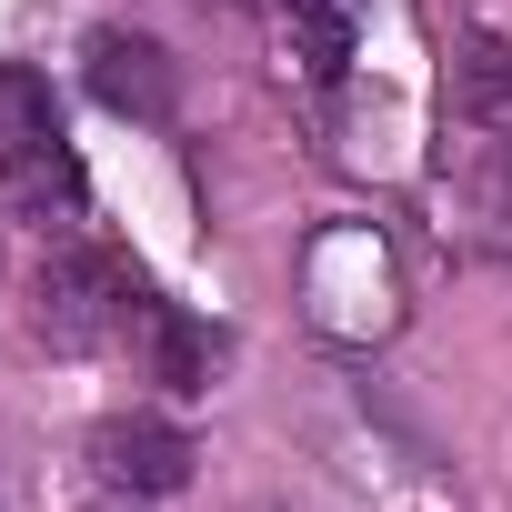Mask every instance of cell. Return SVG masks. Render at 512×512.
Listing matches in <instances>:
<instances>
[{"label":"cell","mask_w":512,"mask_h":512,"mask_svg":"<svg viewBox=\"0 0 512 512\" xmlns=\"http://www.w3.org/2000/svg\"><path fill=\"white\" fill-rule=\"evenodd\" d=\"M91 91H101V111H121V121H161L171 111V51L161 41H141V31H91Z\"/></svg>","instance_id":"3957f363"},{"label":"cell","mask_w":512,"mask_h":512,"mask_svg":"<svg viewBox=\"0 0 512 512\" xmlns=\"http://www.w3.org/2000/svg\"><path fill=\"white\" fill-rule=\"evenodd\" d=\"M91 512H131V492H121V502H91Z\"/></svg>","instance_id":"30bf717a"},{"label":"cell","mask_w":512,"mask_h":512,"mask_svg":"<svg viewBox=\"0 0 512 512\" xmlns=\"http://www.w3.org/2000/svg\"><path fill=\"white\" fill-rule=\"evenodd\" d=\"M0 211H11V221H71V211H81V161H71L61 141L0 151Z\"/></svg>","instance_id":"277c9868"},{"label":"cell","mask_w":512,"mask_h":512,"mask_svg":"<svg viewBox=\"0 0 512 512\" xmlns=\"http://www.w3.org/2000/svg\"><path fill=\"white\" fill-rule=\"evenodd\" d=\"M151 342H161V382H171V392H211V332L151 312Z\"/></svg>","instance_id":"ba28073f"},{"label":"cell","mask_w":512,"mask_h":512,"mask_svg":"<svg viewBox=\"0 0 512 512\" xmlns=\"http://www.w3.org/2000/svg\"><path fill=\"white\" fill-rule=\"evenodd\" d=\"M131 312H141V292L121 282V262H101V251H51L41 282H31V332L51 352H101Z\"/></svg>","instance_id":"6da1fadb"},{"label":"cell","mask_w":512,"mask_h":512,"mask_svg":"<svg viewBox=\"0 0 512 512\" xmlns=\"http://www.w3.org/2000/svg\"><path fill=\"white\" fill-rule=\"evenodd\" d=\"M292 41H302L312 81H342V61H352V0H292Z\"/></svg>","instance_id":"8992f818"},{"label":"cell","mask_w":512,"mask_h":512,"mask_svg":"<svg viewBox=\"0 0 512 512\" xmlns=\"http://www.w3.org/2000/svg\"><path fill=\"white\" fill-rule=\"evenodd\" d=\"M452 111H462L482 141L512 151V41H502V31H472V41H462V61H452Z\"/></svg>","instance_id":"5b68a950"},{"label":"cell","mask_w":512,"mask_h":512,"mask_svg":"<svg viewBox=\"0 0 512 512\" xmlns=\"http://www.w3.org/2000/svg\"><path fill=\"white\" fill-rule=\"evenodd\" d=\"M191 462H201V452H191V432H181V422H151V412H141V422H101V432H91V472H101L111 492H131V502L181 492V482H191Z\"/></svg>","instance_id":"7a4b0ae2"},{"label":"cell","mask_w":512,"mask_h":512,"mask_svg":"<svg viewBox=\"0 0 512 512\" xmlns=\"http://www.w3.org/2000/svg\"><path fill=\"white\" fill-rule=\"evenodd\" d=\"M472 221H482L492 251H512V151H502V141H492V161L472 171Z\"/></svg>","instance_id":"9c48e42d"},{"label":"cell","mask_w":512,"mask_h":512,"mask_svg":"<svg viewBox=\"0 0 512 512\" xmlns=\"http://www.w3.org/2000/svg\"><path fill=\"white\" fill-rule=\"evenodd\" d=\"M21 141H61L51 131V81L21 71V61H0V151H21Z\"/></svg>","instance_id":"52a82bcc"}]
</instances>
